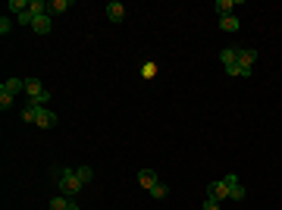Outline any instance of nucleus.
I'll use <instances>...</instances> for the list:
<instances>
[{
	"instance_id": "obj_1",
	"label": "nucleus",
	"mask_w": 282,
	"mask_h": 210,
	"mask_svg": "<svg viewBox=\"0 0 282 210\" xmlns=\"http://www.w3.org/2000/svg\"><path fill=\"white\" fill-rule=\"evenodd\" d=\"M54 179H56V192L66 194V198H72V201H76V194L82 192V185H85L76 176V166H56L54 170Z\"/></svg>"
},
{
	"instance_id": "obj_2",
	"label": "nucleus",
	"mask_w": 282,
	"mask_h": 210,
	"mask_svg": "<svg viewBox=\"0 0 282 210\" xmlns=\"http://www.w3.org/2000/svg\"><path fill=\"white\" fill-rule=\"evenodd\" d=\"M220 60H222V69H226L229 76H235V78H251V69H244L238 63V48H226V50L220 54Z\"/></svg>"
},
{
	"instance_id": "obj_3",
	"label": "nucleus",
	"mask_w": 282,
	"mask_h": 210,
	"mask_svg": "<svg viewBox=\"0 0 282 210\" xmlns=\"http://www.w3.org/2000/svg\"><path fill=\"white\" fill-rule=\"evenodd\" d=\"M26 94H28V104H34V107H47L50 104V91L44 88L41 78H26Z\"/></svg>"
},
{
	"instance_id": "obj_4",
	"label": "nucleus",
	"mask_w": 282,
	"mask_h": 210,
	"mask_svg": "<svg viewBox=\"0 0 282 210\" xmlns=\"http://www.w3.org/2000/svg\"><path fill=\"white\" fill-rule=\"evenodd\" d=\"M38 16H50V4H47V0H28V10L16 22H19V26H32Z\"/></svg>"
},
{
	"instance_id": "obj_5",
	"label": "nucleus",
	"mask_w": 282,
	"mask_h": 210,
	"mask_svg": "<svg viewBox=\"0 0 282 210\" xmlns=\"http://www.w3.org/2000/svg\"><path fill=\"white\" fill-rule=\"evenodd\" d=\"M34 126H38V129H54V126H56V113L47 110V107H38V120H34Z\"/></svg>"
},
{
	"instance_id": "obj_6",
	"label": "nucleus",
	"mask_w": 282,
	"mask_h": 210,
	"mask_svg": "<svg viewBox=\"0 0 282 210\" xmlns=\"http://www.w3.org/2000/svg\"><path fill=\"white\" fill-rule=\"evenodd\" d=\"M226 185H229V198H232V201H244V194H248V192H244V185L238 182L235 172H232V176H226Z\"/></svg>"
},
{
	"instance_id": "obj_7",
	"label": "nucleus",
	"mask_w": 282,
	"mask_h": 210,
	"mask_svg": "<svg viewBox=\"0 0 282 210\" xmlns=\"http://www.w3.org/2000/svg\"><path fill=\"white\" fill-rule=\"evenodd\" d=\"M107 19L113 22V26H120V22L126 19V6L120 4V0H113V4H107Z\"/></svg>"
},
{
	"instance_id": "obj_8",
	"label": "nucleus",
	"mask_w": 282,
	"mask_h": 210,
	"mask_svg": "<svg viewBox=\"0 0 282 210\" xmlns=\"http://www.w3.org/2000/svg\"><path fill=\"white\" fill-rule=\"evenodd\" d=\"M210 198H216V201H226L229 198V185H226V179H216V182H210V192H207Z\"/></svg>"
},
{
	"instance_id": "obj_9",
	"label": "nucleus",
	"mask_w": 282,
	"mask_h": 210,
	"mask_svg": "<svg viewBox=\"0 0 282 210\" xmlns=\"http://www.w3.org/2000/svg\"><path fill=\"white\" fill-rule=\"evenodd\" d=\"M50 28H54V16H38L32 22V32L34 34H50Z\"/></svg>"
},
{
	"instance_id": "obj_10",
	"label": "nucleus",
	"mask_w": 282,
	"mask_h": 210,
	"mask_svg": "<svg viewBox=\"0 0 282 210\" xmlns=\"http://www.w3.org/2000/svg\"><path fill=\"white\" fill-rule=\"evenodd\" d=\"M0 91H4V94H19V91H26V78H6L4 85H0Z\"/></svg>"
},
{
	"instance_id": "obj_11",
	"label": "nucleus",
	"mask_w": 282,
	"mask_h": 210,
	"mask_svg": "<svg viewBox=\"0 0 282 210\" xmlns=\"http://www.w3.org/2000/svg\"><path fill=\"white\" fill-rule=\"evenodd\" d=\"M238 63H242L244 69H251V66L257 63V50H251V48H238Z\"/></svg>"
},
{
	"instance_id": "obj_12",
	"label": "nucleus",
	"mask_w": 282,
	"mask_h": 210,
	"mask_svg": "<svg viewBox=\"0 0 282 210\" xmlns=\"http://www.w3.org/2000/svg\"><path fill=\"white\" fill-rule=\"evenodd\" d=\"M76 4L72 0H50V16H63V13H69Z\"/></svg>"
},
{
	"instance_id": "obj_13",
	"label": "nucleus",
	"mask_w": 282,
	"mask_h": 210,
	"mask_svg": "<svg viewBox=\"0 0 282 210\" xmlns=\"http://www.w3.org/2000/svg\"><path fill=\"white\" fill-rule=\"evenodd\" d=\"M138 185H141V188L157 185V172H154V170H138Z\"/></svg>"
},
{
	"instance_id": "obj_14",
	"label": "nucleus",
	"mask_w": 282,
	"mask_h": 210,
	"mask_svg": "<svg viewBox=\"0 0 282 210\" xmlns=\"http://www.w3.org/2000/svg\"><path fill=\"white\" fill-rule=\"evenodd\" d=\"M214 10L220 13V19H222V16H232V10H235V0H216V4H214Z\"/></svg>"
},
{
	"instance_id": "obj_15",
	"label": "nucleus",
	"mask_w": 282,
	"mask_h": 210,
	"mask_svg": "<svg viewBox=\"0 0 282 210\" xmlns=\"http://www.w3.org/2000/svg\"><path fill=\"white\" fill-rule=\"evenodd\" d=\"M220 28H222V32H238L242 22L235 19V16H222V19H220Z\"/></svg>"
},
{
	"instance_id": "obj_16",
	"label": "nucleus",
	"mask_w": 282,
	"mask_h": 210,
	"mask_svg": "<svg viewBox=\"0 0 282 210\" xmlns=\"http://www.w3.org/2000/svg\"><path fill=\"white\" fill-rule=\"evenodd\" d=\"M148 194L154 198V201H163V198L170 194V188H166V185H163V182H157V185H150V188H148Z\"/></svg>"
},
{
	"instance_id": "obj_17",
	"label": "nucleus",
	"mask_w": 282,
	"mask_h": 210,
	"mask_svg": "<svg viewBox=\"0 0 282 210\" xmlns=\"http://www.w3.org/2000/svg\"><path fill=\"white\" fill-rule=\"evenodd\" d=\"M6 10H10V13H16V19H19V16L28 10V0H10V4H6Z\"/></svg>"
},
{
	"instance_id": "obj_18",
	"label": "nucleus",
	"mask_w": 282,
	"mask_h": 210,
	"mask_svg": "<svg viewBox=\"0 0 282 210\" xmlns=\"http://www.w3.org/2000/svg\"><path fill=\"white\" fill-rule=\"evenodd\" d=\"M69 201H72V198H66V194H54V198H50V210H66Z\"/></svg>"
},
{
	"instance_id": "obj_19",
	"label": "nucleus",
	"mask_w": 282,
	"mask_h": 210,
	"mask_svg": "<svg viewBox=\"0 0 282 210\" xmlns=\"http://www.w3.org/2000/svg\"><path fill=\"white\" fill-rule=\"evenodd\" d=\"M76 176H78L82 182H85V185H88V182L94 179V170H91V166H76Z\"/></svg>"
},
{
	"instance_id": "obj_20",
	"label": "nucleus",
	"mask_w": 282,
	"mask_h": 210,
	"mask_svg": "<svg viewBox=\"0 0 282 210\" xmlns=\"http://www.w3.org/2000/svg\"><path fill=\"white\" fill-rule=\"evenodd\" d=\"M141 76H144V78H154V76H157V63H154V60H148L144 66H141Z\"/></svg>"
},
{
	"instance_id": "obj_21",
	"label": "nucleus",
	"mask_w": 282,
	"mask_h": 210,
	"mask_svg": "<svg viewBox=\"0 0 282 210\" xmlns=\"http://www.w3.org/2000/svg\"><path fill=\"white\" fill-rule=\"evenodd\" d=\"M22 120H26V122H34V120H38V107H34V104H28V107L22 110Z\"/></svg>"
},
{
	"instance_id": "obj_22",
	"label": "nucleus",
	"mask_w": 282,
	"mask_h": 210,
	"mask_svg": "<svg viewBox=\"0 0 282 210\" xmlns=\"http://www.w3.org/2000/svg\"><path fill=\"white\" fill-rule=\"evenodd\" d=\"M13 94H4V91H0V110H10V107H13Z\"/></svg>"
},
{
	"instance_id": "obj_23",
	"label": "nucleus",
	"mask_w": 282,
	"mask_h": 210,
	"mask_svg": "<svg viewBox=\"0 0 282 210\" xmlns=\"http://www.w3.org/2000/svg\"><path fill=\"white\" fill-rule=\"evenodd\" d=\"M10 32H13V19L4 16V19H0V34H10Z\"/></svg>"
},
{
	"instance_id": "obj_24",
	"label": "nucleus",
	"mask_w": 282,
	"mask_h": 210,
	"mask_svg": "<svg viewBox=\"0 0 282 210\" xmlns=\"http://www.w3.org/2000/svg\"><path fill=\"white\" fill-rule=\"evenodd\" d=\"M66 210H78V204H76V201H69V207H66Z\"/></svg>"
},
{
	"instance_id": "obj_25",
	"label": "nucleus",
	"mask_w": 282,
	"mask_h": 210,
	"mask_svg": "<svg viewBox=\"0 0 282 210\" xmlns=\"http://www.w3.org/2000/svg\"><path fill=\"white\" fill-rule=\"evenodd\" d=\"M204 210H207V207H204ZM216 210H220V207H216Z\"/></svg>"
}]
</instances>
